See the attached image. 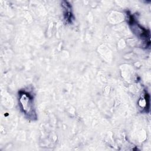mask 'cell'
<instances>
[{"label": "cell", "instance_id": "6da1fadb", "mask_svg": "<svg viewBox=\"0 0 151 151\" xmlns=\"http://www.w3.org/2000/svg\"><path fill=\"white\" fill-rule=\"evenodd\" d=\"M20 101L23 110L27 113H29L31 110V102L29 96L27 95V94H23L21 97Z\"/></svg>", "mask_w": 151, "mask_h": 151}]
</instances>
